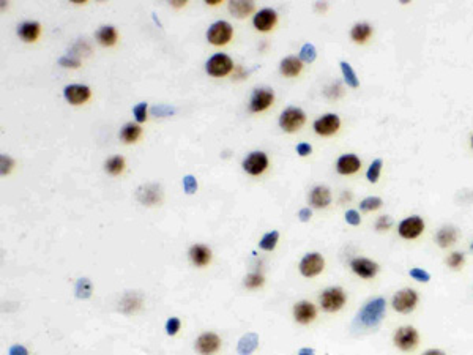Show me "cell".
Returning <instances> with one entry per match:
<instances>
[{"label": "cell", "mask_w": 473, "mask_h": 355, "mask_svg": "<svg viewBox=\"0 0 473 355\" xmlns=\"http://www.w3.org/2000/svg\"><path fill=\"white\" fill-rule=\"evenodd\" d=\"M458 237H459L458 229L453 228V226H443L440 231L437 232L435 241H437V245L440 248H450V246H453L456 243V241H458Z\"/></svg>", "instance_id": "cb8c5ba5"}, {"label": "cell", "mask_w": 473, "mask_h": 355, "mask_svg": "<svg viewBox=\"0 0 473 355\" xmlns=\"http://www.w3.org/2000/svg\"><path fill=\"white\" fill-rule=\"evenodd\" d=\"M141 133L142 129L137 123H126L122 128V131H120V137H122V141L125 144H133L141 137Z\"/></svg>", "instance_id": "f1b7e54d"}, {"label": "cell", "mask_w": 473, "mask_h": 355, "mask_svg": "<svg viewBox=\"0 0 473 355\" xmlns=\"http://www.w3.org/2000/svg\"><path fill=\"white\" fill-rule=\"evenodd\" d=\"M205 70L213 77H224L234 70V62L226 54H214L209 59Z\"/></svg>", "instance_id": "52a82bcc"}, {"label": "cell", "mask_w": 473, "mask_h": 355, "mask_svg": "<svg viewBox=\"0 0 473 355\" xmlns=\"http://www.w3.org/2000/svg\"><path fill=\"white\" fill-rule=\"evenodd\" d=\"M278 240H279V232L278 231H271V232L265 234V236L262 237V240L259 241V246L263 251H273L278 245Z\"/></svg>", "instance_id": "1f68e13d"}, {"label": "cell", "mask_w": 473, "mask_h": 355, "mask_svg": "<svg viewBox=\"0 0 473 355\" xmlns=\"http://www.w3.org/2000/svg\"><path fill=\"white\" fill-rule=\"evenodd\" d=\"M347 296L342 288H328L322 292L320 296V306L326 313H338V311L346 305Z\"/></svg>", "instance_id": "7a4b0ae2"}, {"label": "cell", "mask_w": 473, "mask_h": 355, "mask_svg": "<svg viewBox=\"0 0 473 355\" xmlns=\"http://www.w3.org/2000/svg\"><path fill=\"white\" fill-rule=\"evenodd\" d=\"M0 163H2V174L3 176L10 174V171L14 166V160L8 157V155H2V157H0Z\"/></svg>", "instance_id": "ee69618b"}, {"label": "cell", "mask_w": 473, "mask_h": 355, "mask_svg": "<svg viewBox=\"0 0 473 355\" xmlns=\"http://www.w3.org/2000/svg\"><path fill=\"white\" fill-rule=\"evenodd\" d=\"M161 188L158 185H145L137 189L136 197L144 205H155L161 202Z\"/></svg>", "instance_id": "d6986e66"}, {"label": "cell", "mask_w": 473, "mask_h": 355, "mask_svg": "<svg viewBox=\"0 0 473 355\" xmlns=\"http://www.w3.org/2000/svg\"><path fill=\"white\" fill-rule=\"evenodd\" d=\"M372 37V25L369 22H357L350 30V38L358 45H365V43Z\"/></svg>", "instance_id": "d4e9b609"}, {"label": "cell", "mask_w": 473, "mask_h": 355, "mask_svg": "<svg viewBox=\"0 0 473 355\" xmlns=\"http://www.w3.org/2000/svg\"><path fill=\"white\" fill-rule=\"evenodd\" d=\"M189 259L196 267H205L211 261V251L205 245H193L189 248Z\"/></svg>", "instance_id": "44dd1931"}, {"label": "cell", "mask_w": 473, "mask_h": 355, "mask_svg": "<svg viewBox=\"0 0 473 355\" xmlns=\"http://www.w3.org/2000/svg\"><path fill=\"white\" fill-rule=\"evenodd\" d=\"M180 325H182V322H180L178 317H170L167 322H166V332H167V335H170V336L177 335L178 330H180Z\"/></svg>", "instance_id": "7bdbcfd3"}, {"label": "cell", "mask_w": 473, "mask_h": 355, "mask_svg": "<svg viewBox=\"0 0 473 355\" xmlns=\"http://www.w3.org/2000/svg\"><path fill=\"white\" fill-rule=\"evenodd\" d=\"M311 216H313V213H311V210L308 209V207H305V209H302L298 212V218L302 221H309V220H311Z\"/></svg>", "instance_id": "c3c4849f"}, {"label": "cell", "mask_w": 473, "mask_h": 355, "mask_svg": "<svg viewBox=\"0 0 473 355\" xmlns=\"http://www.w3.org/2000/svg\"><path fill=\"white\" fill-rule=\"evenodd\" d=\"M105 169L106 172H109L110 176H120L125 169V160L123 157H120V155H115V157L109 158L106 163H105Z\"/></svg>", "instance_id": "f546056e"}, {"label": "cell", "mask_w": 473, "mask_h": 355, "mask_svg": "<svg viewBox=\"0 0 473 355\" xmlns=\"http://www.w3.org/2000/svg\"><path fill=\"white\" fill-rule=\"evenodd\" d=\"M382 204H383V201H382L380 197L369 196V197L363 199V201L360 202V209L363 210V212H374V210H377V209H380Z\"/></svg>", "instance_id": "836d02e7"}, {"label": "cell", "mask_w": 473, "mask_h": 355, "mask_svg": "<svg viewBox=\"0 0 473 355\" xmlns=\"http://www.w3.org/2000/svg\"><path fill=\"white\" fill-rule=\"evenodd\" d=\"M221 348V338L216 333H202L199 338L196 340V351L201 355H213L214 352H218Z\"/></svg>", "instance_id": "4fadbf2b"}, {"label": "cell", "mask_w": 473, "mask_h": 355, "mask_svg": "<svg viewBox=\"0 0 473 355\" xmlns=\"http://www.w3.org/2000/svg\"><path fill=\"white\" fill-rule=\"evenodd\" d=\"M341 120L336 114H325L314 122V131L319 136H333L339 131Z\"/></svg>", "instance_id": "8fae6325"}, {"label": "cell", "mask_w": 473, "mask_h": 355, "mask_svg": "<svg viewBox=\"0 0 473 355\" xmlns=\"http://www.w3.org/2000/svg\"><path fill=\"white\" fill-rule=\"evenodd\" d=\"M470 249H472V251H473V243H472V245H470Z\"/></svg>", "instance_id": "9f6ffc18"}, {"label": "cell", "mask_w": 473, "mask_h": 355, "mask_svg": "<svg viewBox=\"0 0 473 355\" xmlns=\"http://www.w3.org/2000/svg\"><path fill=\"white\" fill-rule=\"evenodd\" d=\"M254 2H245V0H235V2L229 3V10L235 18H246L248 14L254 11Z\"/></svg>", "instance_id": "83f0119b"}, {"label": "cell", "mask_w": 473, "mask_h": 355, "mask_svg": "<svg viewBox=\"0 0 473 355\" xmlns=\"http://www.w3.org/2000/svg\"><path fill=\"white\" fill-rule=\"evenodd\" d=\"M424 221L421 216H409V218L402 220L398 226V232L399 236L404 238V240H415L418 238L421 234L424 232Z\"/></svg>", "instance_id": "ba28073f"}, {"label": "cell", "mask_w": 473, "mask_h": 355, "mask_svg": "<svg viewBox=\"0 0 473 355\" xmlns=\"http://www.w3.org/2000/svg\"><path fill=\"white\" fill-rule=\"evenodd\" d=\"M385 311H386V301L382 297H377L369 300L366 305L358 311V314L355 317L354 325L358 328H363V330H374L378 325H380L382 319L385 317Z\"/></svg>", "instance_id": "6da1fadb"}, {"label": "cell", "mask_w": 473, "mask_h": 355, "mask_svg": "<svg viewBox=\"0 0 473 355\" xmlns=\"http://www.w3.org/2000/svg\"><path fill=\"white\" fill-rule=\"evenodd\" d=\"M209 5H218L219 3V0H211V2H207Z\"/></svg>", "instance_id": "db71d44e"}, {"label": "cell", "mask_w": 473, "mask_h": 355, "mask_svg": "<svg viewBox=\"0 0 473 355\" xmlns=\"http://www.w3.org/2000/svg\"><path fill=\"white\" fill-rule=\"evenodd\" d=\"M382 166H383V161L380 158H377L371 163V166H369V169L366 172V178L371 181V183H377L378 178H380Z\"/></svg>", "instance_id": "d6a6232c"}, {"label": "cell", "mask_w": 473, "mask_h": 355, "mask_svg": "<svg viewBox=\"0 0 473 355\" xmlns=\"http://www.w3.org/2000/svg\"><path fill=\"white\" fill-rule=\"evenodd\" d=\"M257 344H259V336L256 333H246L245 336H242V340L238 341L237 352L240 355H251L257 349Z\"/></svg>", "instance_id": "484cf974"}, {"label": "cell", "mask_w": 473, "mask_h": 355, "mask_svg": "<svg viewBox=\"0 0 473 355\" xmlns=\"http://www.w3.org/2000/svg\"><path fill=\"white\" fill-rule=\"evenodd\" d=\"M418 344H420V335L417 332V328L414 327L410 325L401 327L396 330V333H394V346L404 352L415 351Z\"/></svg>", "instance_id": "8992f818"}, {"label": "cell", "mask_w": 473, "mask_h": 355, "mask_svg": "<svg viewBox=\"0 0 473 355\" xmlns=\"http://www.w3.org/2000/svg\"><path fill=\"white\" fill-rule=\"evenodd\" d=\"M60 63H62L63 66H73V68H76V66H79V60H71V59H68V57H63V59H60Z\"/></svg>", "instance_id": "681fc988"}, {"label": "cell", "mask_w": 473, "mask_h": 355, "mask_svg": "<svg viewBox=\"0 0 473 355\" xmlns=\"http://www.w3.org/2000/svg\"><path fill=\"white\" fill-rule=\"evenodd\" d=\"M92 294V284L87 278H81L76 284V296L79 298H87Z\"/></svg>", "instance_id": "d590c367"}, {"label": "cell", "mask_w": 473, "mask_h": 355, "mask_svg": "<svg viewBox=\"0 0 473 355\" xmlns=\"http://www.w3.org/2000/svg\"><path fill=\"white\" fill-rule=\"evenodd\" d=\"M323 267H325V261L319 253H309L302 259L298 268H300V273L306 276V278H314V276L322 273Z\"/></svg>", "instance_id": "9c48e42d"}, {"label": "cell", "mask_w": 473, "mask_h": 355, "mask_svg": "<svg viewBox=\"0 0 473 355\" xmlns=\"http://www.w3.org/2000/svg\"><path fill=\"white\" fill-rule=\"evenodd\" d=\"M339 65H341V71H342V76H344V81L347 82L349 87L357 89L358 85H360V81H358V77H357V73L354 71V68L350 66V63L344 62V60H342Z\"/></svg>", "instance_id": "4dcf8cb0"}, {"label": "cell", "mask_w": 473, "mask_h": 355, "mask_svg": "<svg viewBox=\"0 0 473 355\" xmlns=\"http://www.w3.org/2000/svg\"><path fill=\"white\" fill-rule=\"evenodd\" d=\"M297 355H315V351L314 349H309V348H303L300 349Z\"/></svg>", "instance_id": "f907efd6"}, {"label": "cell", "mask_w": 473, "mask_h": 355, "mask_svg": "<svg viewBox=\"0 0 473 355\" xmlns=\"http://www.w3.org/2000/svg\"><path fill=\"white\" fill-rule=\"evenodd\" d=\"M263 284V276L259 273H251L245 278V286L248 289H257Z\"/></svg>", "instance_id": "74e56055"}, {"label": "cell", "mask_w": 473, "mask_h": 355, "mask_svg": "<svg viewBox=\"0 0 473 355\" xmlns=\"http://www.w3.org/2000/svg\"><path fill=\"white\" fill-rule=\"evenodd\" d=\"M472 149H473V136H472Z\"/></svg>", "instance_id": "11a10c76"}, {"label": "cell", "mask_w": 473, "mask_h": 355, "mask_svg": "<svg viewBox=\"0 0 473 355\" xmlns=\"http://www.w3.org/2000/svg\"><path fill=\"white\" fill-rule=\"evenodd\" d=\"M276 22H278V14L273 8H262V10H259L254 14V19H253L254 27L259 32H270L274 25H276Z\"/></svg>", "instance_id": "5bb4252c"}, {"label": "cell", "mask_w": 473, "mask_h": 355, "mask_svg": "<svg viewBox=\"0 0 473 355\" xmlns=\"http://www.w3.org/2000/svg\"><path fill=\"white\" fill-rule=\"evenodd\" d=\"M274 101V95L270 89H256L253 92L251 101H249V109L251 112H262L268 109Z\"/></svg>", "instance_id": "9a60e30c"}, {"label": "cell", "mask_w": 473, "mask_h": 355, "mask_svg": "<svg viewBox=\"0 0 473 355\" xmlns=\"http://www.w3.org/2000/svg\"><path fill=\"white\" fill-rule=\"evenodd\" d=\"M185 3H186L185 0H183V2H182V0H174V2H172V6H177V8H178V6H185Z\"/></svg>", "instance_id": "f5cc1de1"}, {"label": "cell", "mask_w": 473, "mask_h": 355, "mask_svg": "<svg viewBox=\"0 0 473 355\" xmlns=\"http://www.w3.org/2000/svg\"><path fill=\"white\" fill-rule=\"evenodd\" d=\"M10 355H29V351L24 348V346H13L10 349Z\"/></svg>", "instance_id": "7dc6e473"}, {"label": "cell", "mask_w": 473, "mask_h": 355, "mask_svg": "<svg viewBox=\"0 0 473 355\" xmlns=\"http://www.w3.org/2000/svg\"><path fill=\"white\" fill-rule=\"evenodd\" d=\"M393 226V218L391 216H388V215H382V216H378V220H377V223H375V229L377 231H388L390 228Z\"/></svg>", "instance_id": "b9f144b4"}, {"label": "cell", "mask_w": 473, "mask_h": 355, "mask_svg": "<svg viewBox=\"0 0 473 355\" xmlns=\"http://www.w3.org/2000/svg\"><path fill=\"white\" fill-rule=\"evenodd\" d=\"M423 355H446V354L443 351H438V349H429Z\"/></svg>", "instance_id": "816d5d0a"}, {"label": "cell", "mask_w": 473, "mask_h": 355, "mask_svg": "<svg viewBox=\"0 0 473 355\" xmlns=\"http://www.w3.org/2000/svg\"><path fill=\"white\" fill-rule=\"evenodd\" d=\"M183 189L186 194H194L197 191V180L193 176L183 177Z\"/></svg>", "instance_id": "60d3db41"}, {"label": "cell", "mask_w": 473, "mask_h": 355, "mask_svg": "<svg viewBox=\"0 0 473 355\" xmlns=\"http://www.w3.org/2000/svg\"><path fill=\"white\" fill-rule=\"evenodd\" d=\"M464 262H466V256H464V253H459V251H454V253H451L448 259H446V264H448V267L453 268V270L462 268Z\"/></svg>", "instance_id": "8d00e7d4"}, {"label": "cell", "mask_w": 473, "mask_h": 355, "mask_svg": "<svg viewBox=\"0 0 473 355\" xmlns=\"http://www.w3.org/2000/svg\"><path fill=\"white\" fill-rule=\"evenodd\" d=\"M311 152H313V147L306 142H302V144L297 145V153L300 155V157H308V155H311Z\"/></svg>", "instance_id": "bcb514c9"}, {"label": "cell", "mask_w": 473, "mask_h": 355, "mask_svg": "<svg viewBox=\"0 0 473 355\" xmlns=\"http://www.w3.org/2000/svg\"><path fill=\"white\" fill-rule=\"evenodd\" d=\"M315 57H317V51H315L314 45H311V43L303 45L302 51H300V60H302V62H306V63H313Z\"/></svg>", "instance_id": "e575fe53"}, {"label": "cell", "mask_w": 473, "mask_h": 355, "mask_svg": "<svg viewBox=\"0 0 473 355\" xmlns=\"http://www.w3.org/2000/svg\"><path fill=\"white\" fill-rule=\"evenodd\" d=\"M361 169V160L354 153L342 155L336 161V171L341 176H354Z\"/></svg>", "instance_id": "e0dca14e"}, {"label": "cell", "mask_w": 473, "mask_h": 355, "mask_svg": "<svg viewBox=\"0 0 473 355\" xmlns=\"http://www.w3.org/2000/svg\"><path fill=\"white\" fill-rule=\"evenodd\" d=\"M63 95L68 103H71V105L77 106V105H84L85 101L90 98V89L87 85H82V84H71V85H66L65 90H63Z\"/></svg>", "instance_id": "2e32d148"}, {"label": "cell", "mask_w": 473, "mask_h": 355, "mask_svg": "<svg viewBox=\"0 0 473 355\" xmlns=\"http://www.w3.org/2000/svg\"><path fill=\"white\" fill-rule=\"evenodd\" d=\"M346 221L349 224H352V226H358V224L361 223V216L357 210H347L346 212Z\"/></svg>", "instance_id": "f6af8a7d"}, {"label": "cell", "mask_w": 473, "mask_h": 355, "mask_svg": "<svg viewBox=\"0 0 473 355\" xmlns=\"http://www.w3.org/2000/svg\"><path fill=\"white\" fill-rule=\"evenodd\" d=\"M268 168V157L263 152H253L243 160V169L249 176H261Z\"/></svg>", "instance_id": "30bf717a"}, {"label": "cell", "mask_w": 473, "mask_h": 355, "mask_svg": "<svg viewBox=\"0 0 473 355\" xmlns=\"http://www.w3.org/2000/svg\"><path fill=\"white\" fill-rule=\"evenodd\" d=\"M40 33H41V25H40V22H35V21H25L19 25V29H18L19 38L25 43L37 41Z\"/></svg>", "instance_id": "603a6c76"}, {"label": "cell", "mask_w": 473, "mask_h": 355, "mask_svg": "<svg viewBox=\"0 0 473 355\" xmlns=\"http://www.w3.org/2000/svg\"><path fill=\"white\" fill-rule=\"evenodd\" d=\"M133 112H134V117H136L137 122L139 123L145 122V120H147V103H139V105H136Z\"/></svg>", "instance_id": "ab89813d"}, {"label": "cell", "mask_w": 473, "mask_h": 355, "mask_svg": "<svg viewBox=\"0 0 473 355\" xmlns=\"http://www.w3.org/2000/svg\"><path fill=\"white\" fill-rule=\"evenodd\" d=\"M350 268L354 270L355 275H358L363 280H371L378 273V264L371 261L368 257H355L352 259Z\"/></svg>", "instance_id": "7c38bea8"}, {"label": "cell", "mask_w": 473, "mask_h": 355, "mask_svg": "<svg viewBox=\"0 0 473 355\" xmlns=\"http://www.w3.org/2000/svg\"><path fill=\"white\" fill-rule=\"evenodd\" d=\"M309 202L314 209H326L331 204V193L330 189L323 185H317L313 188L311 194H309Z\"/></svg>", "instance_id": "ffe728a7"}, {"label": "cell", "mask_w": 473, "mask_h": 355, "mask_svg": "<svg viewBox=\"0 0 473 355\" xmlns=\"http://www.w3.org/2000/svg\"><path fill=\"white\" fill-rule=\"evenodd\" d=\"M418 294L417 291L410 289V288H406V289H401L396 296L393 297V308L394 311H398V313H402V314H409L412 313L417 305H418Z\"/></svg>", "instance_id": "5b68a950"}, {"label": "cell", "mask_w": 473, "mask_h": 355, "mask_svg": "<svg viewBox=\"0 0 473 355\" xmlns=\"http://www.w3.org/2000/svg\"><path fill=\"white\" fill-rule=\"evenodd\" d=\"M234 29L227 21H216L207 30V40L213 46H224L232 40Z\"/></svg>", "instance_id": "277c9868"}, {"label": "cell", "mask_w": 473, "mask_h": 355, "mask_svg": "<svg viewBox=\"0 0 473 355\" xmlns=\"http://www.w3.org/2000/svg\"><path fill=\"white\" fill-rule=\"evenodd\" d=\"M409 275L415 281H420V283H429V280H431V275H429L426 270H423V268H418V267L412 268V270L409 272Z\"/></svg>", "instance_id": "f35d334b"}, {"label": "cell", "mask_w": 473, "mask_h": 355, "mask_svg": "<svg viewBox=\"0 0 473 355\" xmlns=\"http://www.w3.org/2000/svg\"><path fill=\"white\" fill-rule=\"evenodd\" d=\"M97 40H98L100 45L109 48V46H114L117 43L118 33L112 25H103V27L97 32Z\"/></svg>", "instance_id": "4316f807"}, {"label": "cell", "mask_w": 473, "mask_h": 355, "mask_svg": "<svg viewBox=\"0 0 473 355\" xmlns=\"http://www.w3.org/2000/svg\"><path fill=\"white\" fill-rule=\"evenodd\" d=\"M305 122H306V114L303 112V109L294 108V106L282 111V114L279 117V126L286 133L298 131V129L305 125Z\"/></svg>", "instance_id": "3957f363"}, {"label": "cell", "mask_w": 473, "mask_h": 355, "mask_svg": "<svg viewBox=\"0 0 473 355\" xmlns=\"http://www.w3.org/2000/svg\"><path fill=\"white\" fill-rule=\"evenodd\" d=\"M315 316H317V311L311 301L302 300L294 306V317L298 324H303V325L311 324L315 319Z\"/></svg>", "instance_id": "ac0fdd59"}, {"label": "cell", "mask_w": 473, "mask_h": 355, "mask_svg": "<svg viewBox=\"0 0 473 355\" xmlns=\"http://www.w3.org/2000/svg\"><path fill=\"white\" fill-rule=\"evenodd\" d=\"M303 70V62L300 60V57H295V56H289L286 59L281 60V65H279V71L281 74H284L286 77H295L302 73Z\"/></svg>", "instance_id": "7402d4cb"}]
</instances>
